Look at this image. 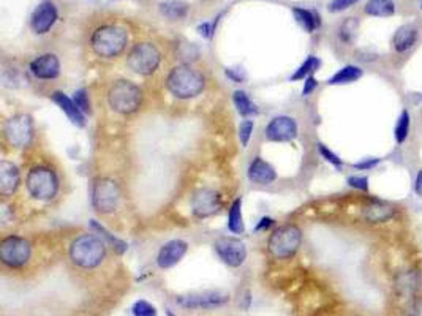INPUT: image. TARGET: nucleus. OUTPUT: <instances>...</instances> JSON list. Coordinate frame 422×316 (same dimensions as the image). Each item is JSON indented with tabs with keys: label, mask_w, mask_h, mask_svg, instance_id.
Here are the masks:
<instances>
[{
	"label": "nucleus",
	"mask_w": 422,
	"mask_h": 316,
	"mask_svg": "<svg viewBox=\"0 0 422 316\" xmlns=\"http://www.w3.org/2000/svg\"><path fill=\"white\" fill-rule=\"evenodd\" d=\"M32 247L29 240L19 236H8L0 242V260L5 266L18 269L23 267L30 260Z\"/></svg>",
	"instance_id": "8"
},
{
	"label": "nucleus",
	"mask_w": 422,
	"mask_h": 316,
	"mask_svg": "<svg viewBox=\"0 0 422 316\" xmlns=\"http://www.w3.org/2000/svg\"><path fill=\"white\" fill-rule=\"evenodd\" d=\"M107 256V245L102 237L84 234L76 237L70 245V258L76 266L93 269L100 266Z\"/></svg>",
	"instance_id": "2"
},
{
	"label": "nucleus",
	"mask_w": 422,
	"mask_h": 316,
	"mask_svg": "<svg viewBox=\"0 0 422 316\" xmlns=\"http://www.w3.org/2000/svg\"><path fill=\"white\" fill-rule=\"evenodd\" d=\"M214 249L226 266L239 267L247 258L245 244L236 237H220L214 242Z\"/></svg>",
	"instance_id": "12"
},
{
	"label": "nucleus",
	"mask_w": 422,
	"mask_h": 316,
	"mask_svg": "<svg viewBox=\"0 0 422 316\" xmlns=\"http://www.w3.org/2000/svg\"><path fill=\"white\" fill-rule=\"evenodd\" d=\"M293 13H294V18H296L300 27H302L304 30H307L309 34H312L315 29H318L321 25V19H320L318 13L312 12V10L294 8Z\"/></svg>",
	"instance_id": "24"
},
{
	"label": "nucleus",
	"mask_w": 422,
	"mask_h": 316,
	"mask_svg": "<svg viewBox=\"0 0 422 316\" xmlns=\"http://www.w3.org/2000/svg\"><path fill=\"white\" fill-rule=\"evenodd\" d=\"M25 187H27L30 196L40 199V201H49L59 190V179L47 166H35L27 174Z\"/></svg>",
	"instance_id": "6"
},
{
	"label": "nucleus",
	"mask_w": 422,
	"mask_h": 316,
	"mask_svg": "<svg viewBox=\"0 0 422 316\" xmlns=\"http://www.w3.org/2000/svg\"><path fill=\"white\" fill-rule=\"evenodd\" d=\"M228 228L231 233H244V220H242V199H236L228 214Z\"/></svg>",
	"instance_id": "27"
},
{
	"label": "nucleus",
	"mask_w": 422,
	"mask_h": 316,
	"mask_svg": "<svg viewBox=\"0 0 422 316\" xmlns=\"http://www.w3.org/2000/svg\"><path fill=\"white\" fill-rule=\"evenodd\" d=\"M52 100L59 104L60 109L68 115V119H70L73 124H76L79 126H82L84 124H86L84 122V113L76 106V103L73 102V98L67 97V95L62 92H56L54 95H52Z\"/></svg>",
	"instance_id": "22"
},
{
	"label": "nucleus",
	"mask_w": 422,
	"mask_h": 316,
	"mask_svg": "<svg viewBox=\"0 0 422 316\" xmlns=\"http://www.w3.org/2000/svg\"><path fill=\"white\" fill-rule=\"evenodd\" d=\"M316 86H318V81H316V79H315L313 76L305 78V82H304V91H302V93H304V95H310V93H312V92L315 91Z\"/></svg>",
	"instance_id": "40"
},
{
	"label": "nucleus",
	"mask_w": 422,
	"mask_h": 316,
	"mask_svg": "<svg viewBox=\"0 0 422 316\" xmlns=\"http://www.w3.org/2000/svg\"><path fill=\"white\" fill-rule=\"evenodd\" d=\"M261 221H263V223H261L260 226H258V229H261V228H267V226L272 223V220H271V218H263Z\"/></svg>",
	"instance_id": "42"
},
{
	"label": "nucleus",
	"mask_w": 422,
	"mask_h": 316,
	"mask_svg": "<svg viewBox=\"0 0 422 316\" xmlns=\"http://www.w3.org/2000/svg\"><path fill=\"white\" fill-rule=\"evenodd\" d=\"M5 138L14 147H25L34 138V122L27 114H16L5 124Z\"/></svg>",
	"instance_id": "11"
},
{
	"label": "nucleus",
	"mask_w": 422,
	"mask_h": 316,
	"mask_svg": "<svg viewBox=\"0 0 422 316\" xmlns=\"http://www.w3.org/2000/svg\"><path fill=\"white\" fill-rule=\"evenodd\" d=\"M176 302L182 308L190 310H210L223 307L225 304L230 302V296L220 291H199V293H188L182 294L176 299Z\"/></svg>",
	"instance_id": "10"
},
{
	"label": "nucleus",
	"mask_w": 422,
	"mask_h": 316,
	"mask_svg": "<svg viewBox=\"0 0 422 316\" xmlns=\"http://www.w3.org/2000/svg\"><path fill=\"white\" fill-rule=\"evenodd\" d=\"M410 128H411L410 111L403 109L402 113H400L399 120H397V124H395V128H394V138L395 141H397V144H403V142L408 139Z\"/></svg>",
	"instance_id": "26"
},
{
	"label": "nucleus",
	"mask_w": 422,
	"mask_h": 316,
	"mask_svg": "<svg viewBox=\"0 0 422 316\" xmlns=\"http://www.w3.org/2000/svg\"><path fill=\"white\" fill-rule=\"evenodd\" d=\"M73 102L76 103V106L81 109L84 114L91 111V103H89L86 89H79V91H76L75 95H73Z\"/></svg>",
	"instance_id": "34"
},
{
	"label": "nucleus",
	"mask_w": 422,
	"mask_h": 316,
	"mask_svg": "<svg viewBox=\"0 0 422 316\" xmlns=\"http://www.w3.org/2000/svg\"><path fill=\"white\" fill-rule=\"evenodd\" d=\"M418 41V29L413 24H405L395 30L392 46L397 52H407Z\"/></svg>",
	"instance_id": "21"
},
{
	"label": "nucleus",
	"mask_w": 422,
	"mask_h": 316,
	"mask_svg": "<svg viewBox=\"0 0 422 316\" xmlns=\"http://www.w3.org/2000/svg\"><path fill=\"white\" fill-rule=\"evenodd\" d=\"M318 150H320L321 157H323L326 161H329L331 165H334V166H337V168H340L342 165H344V161H342V158H340L339 155H337V154H334V152H332V150H329L328 147H326L324 144H318Z\"/></svg>",
	"instance_id": "35"
},
{
	"label": "nucleus",
	"mask_w": 422,
	"mask_h": 316,
	"mask_svg": "<svg viewBox=\"0 0 422 316\" xmlns=\"http://www.w3.org/2000/svg\"><path fill=\"white\" fill-rule=\"evenodd\" d=\"M366 13L375 18H389L395 13V5L392 0H368Z\"/></svg>",
	"instance_id": "25"
},
{
	"label": "nucleus",
	"mask_w": 422,
	"mask_h": 316,
	"mask_svg": "<svg viewBox=\"0 0 422 316\" xmlns=\"http://www.w3.org/2000/svg\"><path fill=\"white\" fill-rule=\"evenodd\" d=\"M233 100H234V104H236L237 111H239V114L250 115L253 113H256L255 104L252 103V100L249 98V95H247L244 91H236Z\"/></svg>",
	"instance_id": "29"
},
{
	"label": "nucleus",
	"mask_w": 422,
	"mask_h": 316,
	"mask_svg": "<svg viewBox=\"0 0 422 316\" xmlns=\"http://www.w3.org/2000/svg\"><path fill=\"white\" fill-rule=\"evenodd\" d=\"M414 192L419 194V196H422V171L418 172V176H416V181H414Z\"/></svg>",
	"instance_id": "41"
},
{
	"label": "nucleus",
	"mask_w": 422,
	"mask_h": 316,
	"mask_svg": "<svg viewBox=\"0 0 422 316\" xmlns=\"http://www.w3.org/2000/svg\"><path fill=\"white\" fill-rule=\"evenodd\" d=\"M320 63H321V62H320L318 57H315V56L307 57V60H305V62L302 63V65H300V67L298 68L296 73H294V75L291 76V79H293V81H298V79L309 78L315 70H318Z\"/></svg>",
	"instance_id": "30"
},
{
	"label": "nucleus",
	"mask_w": 422,
	"mask_h": 316,
	"mask_svg": "<svg viewBox=\"0 0 422 316\" xmlns=\"http://www.w3.org/2000/svg\"><path fill=\"white\" fill-rule=\"evenodd\" d=\"M92 226H93V228H95V229H97V231H98V233H100V234H102L103 237H107V239L109 240V244H113V245H114V249H115V250H118L119 253H124V251L126 250V245L124 244V242H120L119 239H115V237H113V236H111V234L108 233V231L103 228V226H100V225L97 223V221H92Z\"/></svg>",
	"instance_id": "33"
},
{
	"label": "nucleus",
	"mask_w": 422,
	"mask_h": 316,
	"mask_svg": "<svg viewBox=\"0 0 422 316\" xmlns=\"http://www.w3.org/2000/svg\"><path fill=\"white\" fill-rule=\"evenodd\" d=\"M253 120H244V122L241 124L239 126V138H241V142L242 146L247 147L249 146V141H250V136L253 133Z\"/></svg>",
	"instance_id": "36"
},
{
	"label": "nucleus",
	"mask_w": 422,
	"mask_h": 316,
	"mask_svg": "<svg viewBox=\"0 0 422 316\" xmlns=\"http://www.w3.org/2000/svg\"><path fill=\"white\" fill-rule=\"evenodd\" d=\"M357 32V21L355 18H348L340 27V38L346 41V43H351L353 38H355Z\"/></svg>",
	"instance_id": "31"
},
{
	"label": "nucleus",
	"mask_w": 422,
	"mask_h": 316,
	"mask_svg": "<svg viewBox=\"0 0 422 316\" xmlns=\"http://www.w3.org/2000/svg\"><path fill=\"white\" fill-rule=\"evenodd\" d=\"M377 165H379V158H368V160L356 163L355 168H357V170H372Z\"/></svg>",
	"instance_id": "39"
},
{
	"label": "nucleus",
	"mask_w": 422,
	"mask_h": 316,
	"mask_svg": "<svg viewBox=\"0 0 422 316\" xmlns=\"http://www.w3.org/2000/svg\"><path fill=\"white\" fill-rule=\"evenodd\" d=\"M166 87L174 97L188 100L197 97L204 89V76L193 67L182 63L174 67L166 78Z\"/></svg>",
	"instance_id": "1"
},
{
	"label": "nucleus",
	"mask_w": 422,
	"mask_h": 316,
	"mask_svg": "<svg viewBox=\"0 0 422 316\" xmlns=\"http://www.w3.org/2000/svg\"><path fill=\"white\" fill-rule=\"evenodd\" d=\"M162 13L170 19H181L187 14L188 7L182 0H168V2L160 5Z\"/></svg>",
	"instance_id": "28"
},
{
	"label": "nucleus",
	"mask_w": 422,
	"mask_h": 316,
	"mask_svg": "<svg viewBox=\"0 0 422 316\" xmlns=\"http://www.w3.org/2000/svg\"><path fill=\"white\" fill-rule=\"evenodd\" d=\"M109 106L119 114H131L138 111L142 102V92L135 82L126 81V79H119L113 86L109 87L108 92Z\"/></svg>",
	"instance_id": "4"
},
{
	"label": "nucleus",
	"mask_w": 422,
	"mask_h": 316,
	"mask_svg": "<svg viewBox=\"0 0 422 316\" xmlns=\"http://www.w3.org/2000/svg\"><path fill=\"white\" fill-rule=\"evenodd\" d=\"M221 209L220 194L212 188H201L193 194L192 210L195 217L208 218L212 217Z\"/></svg>",
	"instance_id": "13"
},
{
	"label": "nucleus",
	"mask_w": 422,
	"mask_h": 316,
	"mask_svg": "<svg viewBox=\"0 0 422 316\" xmlns=\"http://www.w3.org/2000/svg\"><path fill=\"white\" fill-rule=\"evenodd\" d=\"M364 218L370 223H384V221L391 220L395 215V209L391 204L381 201L368 203L362 210Z\"/></svg>",
	"instance_id": "20"
},
{
	"label": "nucleus",
	"mask_w": 422,
	"mask_h": 316,
	"mask_svg": "<svg viewBox=\"0 0 422 316\" xmlns=\"http://www.w3.org/2000/svg\"><path fill=\"white\" fill-rule=\"evenodd\" d=\"M348 185L353 188L362 190V192H367L368 179L366 176H351V177H348Z\"/></svg>",
	"instance_id": "38"
},
{
	"label": "nucleus",
	"mask_w": 422,
	"mask_h": 316,
	"mask_svg": "<svg viewBox=\"0 0 422 316\" xmlns=\"http://www.w3.org/2000/svg\"><path fill=\"white\" fill-rule=\"evenodd\" d=\"M91 45L97 56L104 57V59H113V57L122 54L129 45V34L119 25H102L92 34Z\"/></svg>",
	"instance_id": "3"
},
{
	"label": "nucleus",
	"mask_w": 422,
	"mask_h": 316,
	"mask_svg": "<svg viewBox=\"0 0 422 316\" xmlns=\"http://www.w3.org/2000/svg\"><path fill=\"white\" fill-rule=\"evenodd\" d=\"M277 174L276 170L269 165L263 158H255L249 166V179L253 183H260V185H267L276 181Z\"/></svg>",
	"instance_id": "19"
},
{
	"label": "nucleus",
	"mask_w": 422,
	"mask_h": 316,
	"mask_svg": "<svg viewBox=\"0 0 422 316\" xmlns=\"http://www.w3.org/2000/svg\"><path fill=\"white\" fill-rule=\"evenodd\" d=\"M57 18H59V13H57L56 5L52 3L51 0H45V2H41L38 7L35 8L34 14H32L30 25L35 34L43 35L56 24Z\"/></svg>",
	"instance_id": "15"
},
{
	"label": "nucleus",
	"mask_w": 422,
	"mask_h": 316,
	"mask_svg": "<svg viewBox=\"0 0 422 316\" xmlns=\"http://www.w3.org/2000/svg\"><path fill=\"white\" fill-rule=\"evenodd\" d=\"M120 201V190L118 182L109 177H102L93 183L92 204L102 214H111L118 209Z\"/></svg>",
	"instance_id": "9"
},
{
	"label": "nucleus",
	"mask_w": 422,
	"mask_h": 316,
	"mask_svg": "<svg viewBox=\"0 0 422 316\" xmlns=\"http://www.w3.org/2000/svg\"><path fill=\"white\" fill-rule=\"evenodd\" d=\"M30 71L38 79H54L60 73V62L54 54H43L32 60Z\"/></svg>",
	"instance_id": "17"
},
{
	"label": "nucleus",
	"mask_w": 422,
	"mask_h": 316,
	"mask_svg": "<svg viewBox=\"0 0 422 316\" xmlns=\"http://www.w3.org/2000/svg\"><path fill=\"white\" fill-rule=\"evenodd\" d=\"M162 62V54L158 47L152 43H140L130 51L129 63L130 70H133L138 75L147 76L154 73Z\"/></svg>",
	"instance_id": "7"
},
{
	"label": "nucleus",
	"mask_w": 422,
	"mask_h": 316,
	"mask_svg": "<svg viewBox=\"0 0 422 316\" xmlns=\"http://www.w3.org/2000/svg\"><path fill=\"white\" fill-rule=\"evenodd\" d=\"M267 139L276 142L293 141L298 136V124L296 120L288 117V115H278L274 117L266 126Z\"/></svg>",
	"instance_id": "14"
},
{
	"label": "nucleus",
	"mask_w": 422,
	"mask_h": 316,
	"mask_svg": "<svg viewBox=\"0 0 422 316\" xmlns=\"http://www.w3.org/2000/svg\"><path fill=\"white\" fill-rule=\"evenodd\" d=\"M131 313L133 316H157V308L147 300H136Z\"/></svg>",
	"instance_id": "32"
},
{
	"label": "nucleus",
	"mask_w": 422,
	"mask_h": 316,
	"mask_svg": "<svg viewBox=\"0 0 422 316\" xmlns=\"http://www.w3.org/2000/svg\"><path fill=\"white\" fill-rule=\"evenodd\" d=\"M188 250L187 242H184L181 239L170 240L168 244H165L158 251L157 256V264L162 269H170L173 266H176L179 261L186 256V253Z\"/></svg>",
	"instance_id": "16"
},
{
	"label": "nucleus",
	"mask_w": 422,
	"mask_h": 316,
	"mask_svg": "<svg viewBox=\"0 0 422 316\" xmlns=\"http://www.w3.org/2000/svg\"><path fill=\"white\" fill-rule=\"evenodd\" d=\"M300 242H302V231L299 229V226L285 225L269 237L267 250L277 260H287L299 250Z\"/></svg>",
	"instance_id": "5"
},
{
	"label": "nucleus",
	"mask_w": 422,
	"mask_h": 316,
	"mask_svg": "<svg viewBox=\"0 0 422 316\" xmlns=\"http://www.w3.org/2000/svg\"><path fill=\"white\" fill-rule=\"evenodd\" d=\"M19 187V171L10 161L0 163V193L2 196H12Z\"/></svg>",
	"instance_id": "18"
},
{
	"label": "nucleus",
	"mask_w": 422,
	"mask_h": 316,
	"mask_svg": "<svg viewBox=\"0 0 422 316\" xmlns=\"http://www.w3.org/2000/svg\"><path fill=\"white\" fill-rule=\"evenodd\" d=\"M364 75V71L359 67L356 65H346L344 68H340L339 71L335 73L334 76L329 79L331 86H342V84H351L356 82L357 79H361Z\"/></svg>",
	"instance_id": "23"
},
{
	"label": "nucleus",
	"mask_w": 422,
	"mask_h": 316,
	"mask_svg": "<svg viewBox=\"0 0 422 316\" xmlns=\"http://www.w3.org/2000/svg\"><path fill=\"white\" fill-rule=\"evenodd\" d=\"M357 2H361V0H332L328 8L331 13H340V12H344V10L353 7V5Z\"/></svg>",
	"instance_id": "37"
}]
</instances>
